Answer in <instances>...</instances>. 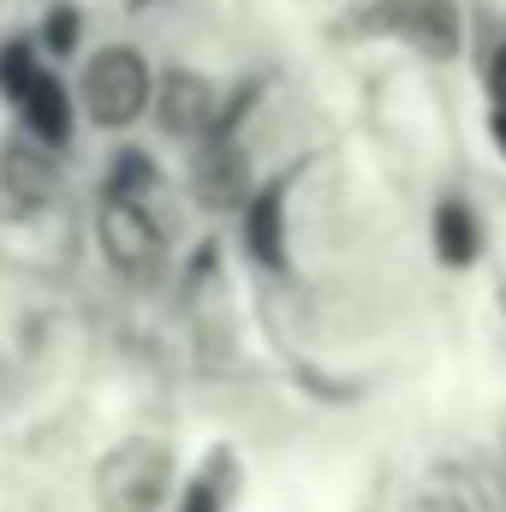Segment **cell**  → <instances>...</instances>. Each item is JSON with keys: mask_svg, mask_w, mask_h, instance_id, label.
Listing matches in <instances>:
<instances>
[{"mask_svg": "<svg viewBox=\"0 0 506 512\" xmlns=\"http://www.w3.org/2000/svg\"><path fill=\"white\" fill-rule=\"evenodd\" d=\"M167 483H173V453L161 441H120L96 471V495L108 512H155Z\"/></svg>", "mask_w": 506, "mask_h": 512, "instance_id": "cell-1", "label": "cell"}, {"mask_svg": "<svg viewBox=\"0 0 506 512\" xmlns=\"http://www.w3.org/2000/svg\"><path fill=\"white\" fill-rule=\"evenodd\" d=\"M96 239L126 280H155L167 262V239H161L155 215L143 209V197H126V191H108V203L96 215Z\"/></svg>", "mask_w": 506, "mask_h": 512, "instance_id": "cell-2", "label": "cell"}, {"mask_svg": "<svg viewBox=\"0 0 506 512\" xmlns=\"http://www.w3.org/2000/svg\"><path fill=\"white\" fill-rule=\"evenodd\" d=\"M149 60L137 48H102L90 66H84V114L96 126H131L143 108H149Z\"/></svg>", "mask_w": 506, "mask_h": 512, "instance_id": "cell-3", "label": "cell"}, {"mask_svg": "<svg viewBox=\"0 0 506 512\" xmlns=\"http://www.w3.org/2000/svg\"><path fill=\"white\" fill-rule=\"evenodd\" d=\"M155 120L167 137H209L215 131V90L197 72H167L155 90Z\"/></svg>", "mask_w": 506, "mask_h": 512, "instance_id": "cell-4", "label": "cell"}, {"mask_svg": "<svg viewBox=\"0 0 506 512\" xmlns=\"http://www.w3.org/2000/svg\"><path fill=\"white\" fill-rule=\"evenodd\" d=\"M387 24L417 54H435V60H453L459 54V12H453V0H405V6L387 12Z\"/></svg>", "mask_w": 506, "mask_h": 512, "instance_id": "cell-5", "label": "cell"}, {"mask_svg": "<svg viewBox=\"0 0 506 512\" xmlns=\"http://www.w3.org/2000/svg\"><path fill=\"white\" fill-rule=\"evenodd\" d=\"M191 179H197V191H203L215 209H239V203H245V161H239L233 137H209V149H203V161L191 167Z\"/></svg>", "mask_w": 506, "mask_h": 512, "instance_id": "cell-6", "label": "cell"}, {"mask_svg": "<svg viewBox=\"0 0 506 512\" xmlns=\"http://www.w3.org/2000/svg\"><path fill=\"white\" fill-rule=\"evenodd\" d=\"M18 108H24V126L36 131L42 143H66V131H72V108H66V90H60V78H54L48 66L24 84Z\"/></svg>", "mask_w": 506, "mask_h": 512, "instance_id": "cell-7", "label": "cell"}, {"mask_svg": "<svg viewBox=\"0 0 506 512\" xmlns=\"http://www.w3.org/2000/svg\"><path fill=\"white\" fill-rule=\"evenodd\" d=\"M0 185L18 197V203H42L54 191V161L36 149V143H12L0 155Z\"/></svg>", "mask_w": 506, "mask_h": 512, "instance_id": "cell-8", "label": "cell"}, {"mask_svg": "<svg viewBox=\"0 0 506 512\" xmlns=\"http://www.w3.org/2000/svg\"><path fill=\"white\" fill-rule=\"evenodd\" d=\"M245 245L256 251V262H280L286 256V239H280V185H268L262 197L245 203Z\"/></svg>", "mask_w": 506, "mask_h": 512, "instance_id": "cell-9", "label": "cell"}, {"mask_svg": "<svg viewBox=\"0 0 506 512\" xmlns=\"http://www.w3.org/2000/svg\"><path fill=\"white\" fill-rule=\"evenodd\" d=\"M477 221H471V209L465 203H441L435 209V256L447 262V268H465L471 256H477Z\"/></svg>", "mask_w": 506, "mask_h": 512, "instance_id": "cell-10", "label": "cell"}, {"mask_svg": "<svg viewBox=\"0 0 506 512\" xmlns=\"http://www.w3.org/2000/svg\"><path fill=\"white\" fill-rule=\"evenodd\" d=\"M36 72H42V66H36V54H30L24 42H12V48L0 54V96H12V102H18V96H24V84H30Z\"/></svg>", "mask_w": 506, "mask_h": 512, "instance_id": "cell-11", "label": "cell"}, {"mask_svg": "<svg viewBox=\"0 0 506 512\" xmlns=\"http://www.w3.org/2000/svg\"><path fill=\"white\" fill-rule=\"evenodd\" d=\"M143 185H155V167H149L137 149H126V155H120V167H114V185H108V191H126V197H137Z\"/></svg>", "mask_w": 506, "mask_h": 512, "instance_id": "cell-12", "label": "cell"}, {"mask_svg": "<svg viewBox=\"0 0 506 512\" xmlns=\"http://www.w3.org/2000/svg\"><path fill=\"white\" fill-rule=\"evenodd\" d=\"M405 512H471V507H465L459 495H447V489H423V495H417Z\"/></svg>", "mask_w": 506, "mask_h": 512, "instance_id": "cell-13", "label": "cell"}, {"mask_svg": "<svg viewBox=\"0 0 506 512\" xmlns=\"http://www.w3.org/2000/svg\"><path fill=\"white\" fill-rule=\"evenodd\" d=\"M72 36H78V12H66V6L48 12V42L54 48H72Z\"/></svg>", "mask_w": 506, "mask_h": 512, "instance_id": "cell-14", "label": "cell"}, {"mask_svg": "<svg viewBox=\"0 0 506 512\" xmlns=\"http://www.w3.org/2000/svg\"><path fill=\"white\" fill-rule=\"evenodd\" d=\"M179 512H221V495H215V483H197L191 495H185V507Z\"/></svg>", "mask_w": 506, "mask_h": 512, "instance_id": "cell-15", "label": "cell"}, {"mask_svg": "<svg viewBox=\"0 0 506 512\" xmlns=\"http://www.w3.org/2000/svg\"><path fill=\"white\" fill-rule=\"evenodd\" d=\"M489 90H495V102L506 108V42L495 48V60H489Z\"/></svg>", "mask_w": 506, "mask_h": 512, "instance_id": "cell-16", "label": "cell"}, {"mask_svg": "<svg viewBox=\"0 0 506 512\" xmlns=\"http://www.w3.org/2000/svg\"><path fill=\"white\" fill-rule=\"evenodd\" d=\"M495 143L506 149V108H501V120H495Z\"/></svg>", "mask_w": 506, "mask_h": 512, "instance_id": "cell-17", "label": "cell"}]
</instances>
